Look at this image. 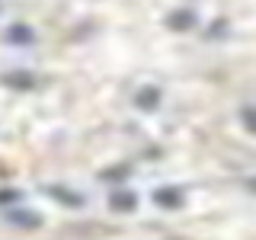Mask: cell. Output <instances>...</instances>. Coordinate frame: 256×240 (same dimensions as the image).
<instances>
[{"label":"cell","instance_id":"cell-5","mask_svg":"<svg viewBox=\"0 0 256 240\" xmlns=\"http://www.w3.org/2000/svg\"><path fill=\"white\" fill-rule=\"evenodd\" d=\"M6 38H10V42H32V29L29 26H13L6 32Z\"/></svg>","mask_w":256,"mask_h":240},{"label":"cell","instance_id":"cell-6","mask_svg":"<svg viewBox=\"0 0 256 240\" xmlns=\"http://www.w3.org/2000/svg\"><path fill=\"white\" fill-rule=\"evenodd\" d=\"M189 22H192V13H189V10L170 16V26H173V29H189Z\"/></svg>","mask_w":256,"mask_h":240},{"label":"cell","instance_id":"cell-8","mask_svg":"<svg viewBox=\"0 0 256 240\" xmlns=\"http://www.w3.org/2000/svg\"><path fill=\"white\" fill-rule=\"evenodd\" d=\"M13 198H20L16 192H0V202H13Z\"/></svg>","mask_w":256,"mask_h":240},{"label":"cell","instance_id":"cell-1","mask_svg":"<svg viewBox=\"0 0 256 240\" xmlns=\"http://www.w3.org/2000/svg\"><path fill=\"white\" fill-rule=\"evenodd\" d=\"M154 202H157V205H164V208H180V205H182V192H180V189H173V186L157 189V192H154Z\"/></svg>","mask_w":256,"mask_h":240},{"label":"cell","instance_id":"cell-4","mask_svg":"<svg viewBox=\"0 0 256 240\" xmlns=\"http://www.w3.org/2000/svg\"><path fill=\"white\" fill-rule=\"evenodd\" d=\"M112 208H116V212H132V208H134V196H132V192H116V196H112Z\"/></svg>","mask_w":256,"mask_h":240},{"label":"cell","instance_id":"cell-9","mask_svg":"<svg viewBox=\"0 0 256 240\" xmlns=\"http://www.w3.org/2000/svg\"><path fill=\"white\" fill-rule=\"evenodd\" d=\"M250 189H256V180H253V182H250Z\"/></svg>","mask_w":256,"mask_h":240},{"label":"cell","instance_id":"cell-2","mask_svg":"<svg viewBox=\"0 0 256 240\" xmlns=\"http://www.w3.org/2000/svg\"><path fill=\"white\" fill-rule=\"evenodd\" d=\"M157 102H160V90H154V86H144L138 93V106L141 109H157Z\"/></svg>","mask_w":256,"mask_h":240},{"label":"cell","instance_id":"cell-7","mask_svg":"<svg viewBox=\"0 0 256 240\" xmlns=\"http://www.w3.org/2000/svg\"><path fill=\"white\" fill-rule=\"evenodd\" d=\"M244 122L250 132H256V109H244Z\"/></svg>","mask_w":256,"mask_h":240},{"label":"cell","instance_id":"cell-3","mask_svg":"<svg viewBox=\"0 0 256 240\" xmlns=\"http://www.w3.org/2000/svg\"><path fill=\"white\" fill-rule=\"evenodd\" d=\"M10 221L13 224H22V228H38V224H42V218H38L36 212H13Z\"/></svg>","mask_w":256,"mask_h":240}]
</instances>
